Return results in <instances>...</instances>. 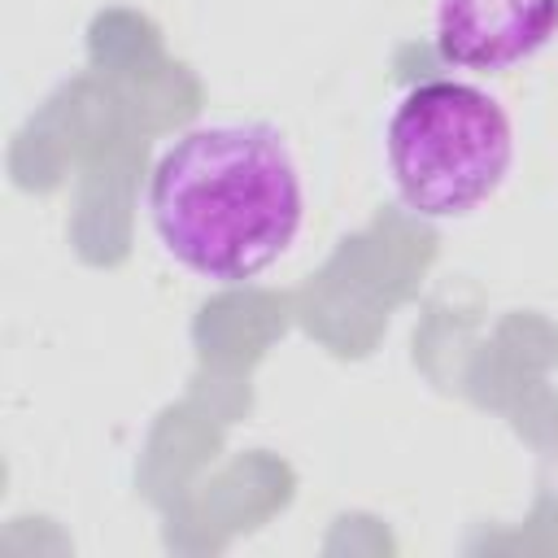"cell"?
<instances>
[{
  "mask_svg": "<svg viewBox=\"0 0 558 558\" xmlns=\"http://www.w3.org/2000/svg\"><path fill=\"white\" fill-rule=\"evenodd\" d=\"M554 35L558 0H432V48L453 70H510Z\"/></svg>",
  "mask_w": 558,
  "mask_h": 558,
  "instance_id": "3",
  "label": "cell"
},
{
  "mask_svg": "<svg viewBox=\"0 0 558 558\" xmlns=\"http://www.w3.org/2000/svg\"><path fill=\"white\" fill-rule=\"evenodd\" d=\"M301 218V170L270 122H205L153 161V235L196 279H257L292 248Z\"/></svg>",
  "mask_w": 558,
  "mask_h": 558,
  "instance_id": "1",
  "label": "cell"
},
{
  "mask_svg": "<svg viewBox=\"0 0 558 558\" xmlns=\"http://www.w3.org/2000/svg\"><path fill=\"white\" fill-rule=\"evenodd\" d=\"M384 161L414 218H466L510 174L514 131L497 96L462 78L414 83L388 113Z\"/></svg>",
  "mask_w": 558,
  "mask_h": 558,
  "instance_id": "2",
  "label": "cell"
}]
</instances>
